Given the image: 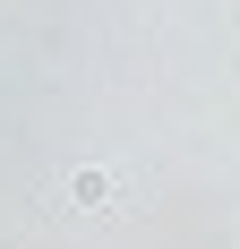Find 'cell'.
Masks as SVG:
<instances>
[{"label": "cell", "instance_id": "1", "mask_svg": "<svg viewBox=\"0 0 240 249\" xmlns=\"http://www.w3.org/2000/svg\"><path fill=\"white\" fill-rule=\"evenodd\" d=\"M69 198H77V206H86V215H95V206H103V198H112V172H77V180H69Z\"/></svg>", "mask_w": 240, "mask_h": 249}]
</instances>
